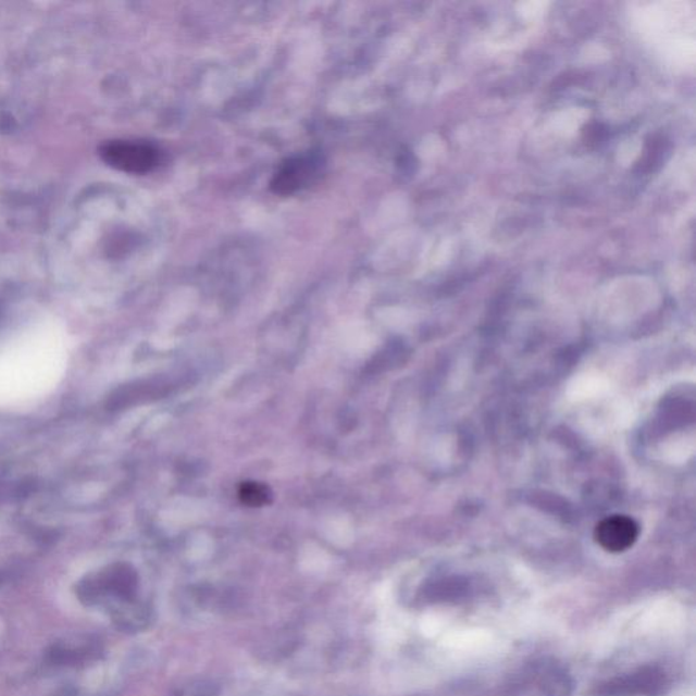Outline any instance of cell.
I'll return each mask as SVG.
<instances>
[{
    "label": "cell",
    "instance_id": "6da1fadb",
    "mask_svg": "<svg viewBox=\"0 0 696 696\" xmlns=\"http://www.w3.org/2000/svg\"><path fill=\"white\" fill-rule=\"evenodd\" d=\"M325 161L320 152L308 151L303 154L288 158L277 169L271 179L272 192L287 196L308 188L324 171Z\"/></svg>",
    "mask_w": 696,
    "mask_h": 696
},
{
    "label": "cell",
    "instance_id": "3957f363",
    "mask_svg": "<svg viewBox=\"0 0 696 696\" xmlns=\"http://www.w3.org/2000/svg\"><path fill=\"white\" fill-rule=\"evenodd\" d=\"M639 536L638 522L629 515H611L598 522L595 538L609 552H623Z\"/></svg>",
    "mask_w": 696,
    "mask_h": 696
},
{
    "label": "cell",
    "instance_id": "7a4b0ae2",
    "mask_svg": "<svg viewBox=\"0 0 696 696\" xmlns=\"http://www.w3.org/2000/svg\"><path fill=\"white\" fill-rule=\"evenodd\" d=\"M100 154L109 166L130 174L149 173L160 162V152L144 141H108L101 147Z\"/></svg>",
    "mask_w": 696,
    "mask_h": 696
},
{
    "label": "cell",
    "instance_id": "277c9868",
    "mask_svg": "<svg viewBox=\"0 0 696 696\" xmlns=\"http://www.w3.org/2000/svg\"><path fill=\"white\" fill-rule=\"evenodd\" d=\"M239 497L244 500V504L250 506H261L269 502L270 493L269 488L259 483H244Z\"/></svg>",
    "mask_w": 696,
    "mask_h": 696
}]
</instances>
